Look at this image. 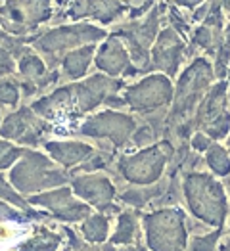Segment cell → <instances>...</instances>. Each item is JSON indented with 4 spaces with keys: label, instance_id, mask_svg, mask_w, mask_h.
Returning a JSON list of instances; mask_svg holds the SVG:
<instances>
[{
    "label": "cell",
    "instance_id": "13",
    "mask_svg": "<svg viewBox=\"0 0 230 251\" xmlns=\"http://www.w3.org/2000/svg\"><path fill=\"white\" fill-rule=\"evenodd\" d=\"M16 75L21 83L23 100H31V102L60 86L58 83L62 81L60 69H50L31 46H27L18 58Z\"/></svg>",
    "mask_w": 230,
    "mask_h": 251
},
{
    "label": "cell",
    "instance_id": "27",
    "mask_svg": "<svg viewBox=\"0 0 230 251\" xmlns=\"http://www.w3.org/2000/svg\"><path fill=\"white\" fill-rule=\"evenodd\" d=\"M62 230L65 234V238H67L69 251H117L111 242H104V244H90V242H86V240H83L81 234H77L73 228H69L67 225L62 226Z\"/></svg>",
    "mask_w": 230,
    "mask_h": 251
},
{
    "label": "cell",
    "instance_id": "16",
    "mask_svg": "<svg viewBox=\"0 0 230 251\" xmlns=\"http://www.w3.org/2000/svg\"><path fill=\"white\" fill-rule=\"evenodd\" d=\"M94 67L100 73L113 77V79H130V77L142 75L140 69L132 62L125 42L111 33L96 46Z\"/></svg>",
    "mask_w": 230,
    "mask_h": 251
},
{
    "label": "cell",
    "instance_id": "12",
    "mask_svg": "<svg viewBox=\"0 0 230 251\" xmlns=\"http://www.w3.org/2000/svg\"><path fill=\"white\" fill-rule=\"evenodd\" d=\"M69 186L73 194L88 203L92 209L104 215H119L121 207L117 205V184L113 176L105 173H81V175H71Z\"/></svg>",
    "mask_w": 230,
    "mask_h": 251
},
{
    "label": "cell",
    "instance_id": "3",
    "mask_svg": "<svg viewBox=\"0 0 230 251\" xmlns=\"http://www.w3.org/2000/svg\"><path fill=\"white\" fill-rule=\"evenodd\" d=\"M182 198L190 215L211 228H223L229 219V198L215 175L188 171L182 180Z\"/></svg>",
    "mask_w": 230,
    "mask_h": 251
},
{
    "label": "cell",
    "instance_id": "29",
    "mask_svg": "<svg viewBox=\"0 0 230 251\" xmlns=\"http://www.w3.org/2000/svg\"><path fill=\"white\" fill-rule=\"evenodd\" d=\"M0 200L6 201V203H10V205H14V207H18V209H23V211L31 209V203L27 201V198H23L20 192L12 186V182L8 180V176H4L2 173H0Z\"/></svg>",
    "mask_w": 230,
    "mask_h": 251
},
{
    "label": "cell",
    "instance_id": "23",
    "mask_svg": "<svg viewBox=\"0 0 230 251\" xmlns=\"http://www.w3.org/2000/svg\"><path fill=\"white\" fill-rule=\"evenodd\" d=\"M65 240L67 238H65L63 230H50V228L39 225L33 228V234L18 246V251H60Z\"/></svg>",
    "mask_w": 230,
    "mask_h": 251
},
{
    "label": "cell",
    "instance_id": "34",
    "mask_svg": "<svg viewBox=\"0 0 230 251\" xmlns=\"http://www.w3.org/2000/svg\"><path fill=\"white\" fill-rule=\"evenodd\" d=\"M229 232H230V219H229Z\"/></svg>",
    "mask_w": 230,
    "mask_h": 251
},
{
    "label": "cell",
    "instance_id": "26",
    "mask_svg": "<svg viewBox=\"0 0 230 251\" xmlns=\"http://www.w3.org/2000/svg\"><path fill=\"white\" fill-rule=\"evenodd\" d=\"M205 165L215 176H229L230 175V151L221 144H211L205 151Z\"/></svg>",
    "mask_w": 230,
    "mask_h": 251
},
{
    "label": "cell",
    "instance_id": "7",
    "mask_svg": "<svg viewBox=\"0 0 230 251\" xmlns=\"http://www.w3.org/2000/svg\"><path fill=\"white\" fill-rule=\"evenodd\" d=\"M140 125L138 117L125 109H111L92 113L77 125V134L86 140H96L98 146H109L113 150L130 148L132 134Z\"/></svg>",
    "mask_w": 230,
    "mask_h": 251
},
{
    "label": "cell",
    "instance_id": "24",
    "mask_svg": "<svg viewBox=\"0 0 230 251\" xmlns=\"http://www.w3.org/2000/svg\"><path fill=\"white\" fill-rule=\"evenodd\" d=\"M109 228H111V217L96 211L81 223L79 234L90 244H104L109 236Z\"/></svg>",
    "mask_w": 230,
    "mask_h": 251
},
{
    "label": "cell",
    "instance_id": "32",
    "mask_svg": "<svg viewBox=\"0 0 230 251\" xmlns=\"http://www.w3.org/2000/svg\"><path fill=\"white\" fill-rule=\"evenodd\" d=\"M227 150L230 151V134H229V138H227Z\"/></svg>",
    "mask_w": 230,
    "mask_h": 251
},
{
    "label": "cell",
    "instance_id": "33",
    "mask_svg": "<svg viewBox=\"0 0 230 251\" xmlns=\"http://www.w3.org/2000/svg\"><path fill=\"white\" fill-rule=\"evenodd\" d=\"M2 119H4V115H2V109H0V125H2Z\"/></svg>",
    "mask_w": 230,
    "mask_h": 251
},
{
    "label": "cell",
    "instance_id": "11",
    "mask_svg": "<svg viewBox=\"0 0 230 251\" xmlns=\"http://www.w3.org/2000/svg\"><path fill=\"white\" fill-rule=\"evenodd\" d=\"M52 130V123L42 119L31 104H21L18 109H12L4 115L0 125V138L23 148H39Z\"/></svg>",
    "mask_w": 230,
    "mask_h": 251
},
{
    "label": "cell",
    "instance_id": "25",
    "mask_svg": "<svg viewBox=\"0 0 230 251\" xmlns=\"http://www.w3.org/2000/svg\"><path fill=\"white\" fill-rule=\"evenodd\" d=\"M23 102V90L18 75L0 79V109H18Z\"/></svg>",
    "mask_w": 230,
    "mask_h": 251
},
{
    "label": "cell",
    "instance_id": "5",
    "mask_svg": "<svg viewBox=\"0 0 230 251\" xmlns=\"http://www.w3.org/2000/svg\"><path fill=\"white\" fill-rule=\"evenodd\" d=\"M71 175L60 167L46 151L27 148L21 159L8 171V180L23 198L69 184Z\"/></svg>",
    "mask_w": 230,
    "mask_h": 251
},
{
    "label": "cell",
    "instance_id": "2",
    "mask_svg": "<svg viewBox=\"0 0 230 251\" xmlns=\"http://www.w3.org/2000/svg\"><path fill=\"white\" fill-rule=\"evenodd\" d=\"M107 35V29L96 23L69 21L44 27L29 39V46L46 62L50 69H60V62L65 54L86 44H100Z\"/></svg>",
    "mask_w": 230,
    "mask_h": 251
},
{
    "label": "cell",
    "instance_id": "21",
    "mask_svg": "<svg viewBox=\"0 0 230 251\" xmlns=\"http://www.w3.org/2000/svg\"><path fill=\"white\" fill-rule=\"evenodd\" d=\"M142 213L140 209H121L117 215V225H115V230L111 234L109 242L113 246H134V244H140V238L144 236L142 234Z\"/></svg>",
    "mask_w": 230,
    "mask_h": 251
},
{
    "label": "cell",
    "instance_id": "30",
    "mask_svg": "<svg viewBox=\"0 0 230 251\" xmlns=\"http://www.w3.org/2000/svg\"><path fill=\"white\" fill-rule=\"evenodd\" d=\"M211 144H213V140H211L205 132H202V130H196L192 134V138H190V146L194 148L196 151H207L211 148Z\"/></svg>",
    "mask_w": 230,
    "mask_h": 251
},
{
    "label": "cell",
    "instance_id": "22",
    "mask_svg": "<svg viewBox=\"0 0 230 251\" xmlns=\"http://www.w3.org/2000/svg\"><path fill=\"white\" fill-rule=\"evenodd\" d=\"M29 42L6 33L0 27V79L16 75V63Z\"/></svg>",
    "mask_w": 230,
    "mask_h": 251
},
{
    "label": "cell",
    "instance_id": "31",
    "mask_svg": "<svg viewBox=\"0 0 230 251\" xmlns=\"http://www.w3.org/2000/svg\"><path fill=\"white\" fill-rule=\"evenodd\" d=\"M117 251H150L146 246H142V244H134V246H127V248H121V250Z\"/></svg>",
    "mask_w": 230,
    "mask_h": 251
},
{
    "label": "cell",
    "instance_id": "9",
    "mask_svg": "<svg viewBox=\"0 0 230 251\" xmlns=\"http://www.w3.org/2000/svg\"><path fill=\"white\" fill-rule=\"evenodd\" d=\"M142 230L150 251H186L188 217L179 207H157L144 213Z\"/></svg>",
    "mask_w": 230,
    "mask_h": 251
},
{
    "label": "cell",
    "instance_id": "4",
    "mask_svg": "<svg viewBox=\"0 0 230 251\" xmlns=\"http://www.w3.org/2000/svg\"><path fill=\"white\" fill-rule=\"evenodd\" d=\"M177 150L169 138H161L155 144L138 148L128 153H119L113 163V176L125 186H152L163 176L171 165Z\"/></svg>",
    "mask_w": 230,
    "mask_h": 251
},
{
    "label": "cell",
    "instance_id": "1",
    "mask_svg": "<svg viewBox=\"0 0 230 251\" xmlns=\"http://www.w3.org/2000/svg\"><path fill=\"white\" fill-rule=\"evenodd\" d=\"M125 86V79H113L98 71L83 81L56 86L48 94L33 100L31 107L48 123L84 119L98 107L107 105L109 98L117 96Z\"/></svg>",
    "mask_w": 230,
    "mask_h": 251
},
{
    "label": "cell",
    "instance_id": "28",
    "mask_svg": "<svg viewBox=\"0 0 230 251\" xmlns=\"http://www.w3.org/2000/svg\"><path fill=\"white\" fill-rule=\"evenodd\" d=\"M27 148L18 146L6 138H0V173L2 171H10L18 161L21 159V155L25 153Z\"/></svg>",
    "mask_w": 230,
    "mask_h": 251
},
{
    "label": "cell",
    "instance_id": "17",
    "mask_svg": "<svg viewBox=\"0 0 230 251\" xmlns=\"http://www.w3.org/2000/svg\"><path fill=\"white\" fill-rule=\"evenodd\" d=\"M182 60H184V42L179 37V33L173 27L161 29L152 46L150 71L155 69L157 73H163L169 79H173L179 73Z\"/></svg>",
    "mask_w": 230,
    "mask_h": 251
},
{
    "label": "cell",
    "instance_id": "6",
    "mask_svg": "<svg viewBox=\"0 0 230 251\" xmlns=\"http://www.w3.org/2000/svg\"><path fill=\"white\" fill-rule=\"evenodd\" d=\"M213 81V67L204 58H198L190 63L180 73L177 88L173 92V104L167 113V134L169 130H175L179 125L188 121L190 115H194L196 107L204 100V94L207 92Z\"/></svg>",
    "mask_w": 230,
    "mask_h": 251
},
{
    "label": "cell",
    "instance_id": "19",
    "mask_svg": "<svg viewBox=\"0 0 230 251\" xmlns=\"http://www.w3.org/2000/svg\"><path fill=\"white\" fill-rule=\"evenodd\" d=\"M96 46L98 44H86L63 56V60L60 62V73L65 83L83 81L84 77L90 75V67L94 65Z\"/></svg>",
    "mask_w": 230,
    "mask_h": 251
},
{
    "label": "cell",
    "instance_id": "15",
    "mask_svg": "<svg viewBox=\"0 0 230 251\" xmlns=\"http://www.w3.org/2000/svg\"><path fill=\"white\" fill-rule=\"evenodd\" d=\"M128 6L123 0H69L62 10V18L69 21H90L100 27L117 25Z\"/></svg>",
    "mask_w": 230,
    "mask_h": 251
},
{
    "label": "cell",
    "instance_id": "8",
    "mask_svg": "<svg viewBox=\"0 0 230 251\" xmlns=\"http://www.w3.org/2000/svg\"><path fill=\"white\" fill-rule=\"evenodd\" d=\"M173 83L163 73H146L140 81L127 83L119 92L123 109H128L136 117L167 115L173 104Z\"/></svg>",
    "mask_w": 230,
    "mask_h": 251
},
{
    "label": "cell",
    "instance_id": "35",
    "mask_svg": "<svg viewBox=\"0 0 230 251\" xmlns=\"http://www.w3.org/2000/svg\"><path fill=\"white\" fill-rule=\"evenodd\" d=\"M63 251H69V246H67V250H63Z\"/></svg>",
    "mask_w": 230,
    "mask_h": 251
},
{
    "label": "cell",
    "instance_id": "18",
    "mask_svg": "<svg viewBox=\"0 0 230 251\" xmlns=\"http://www.w3.org/2000/svg\"><path fill=\"white\" fill-rule=\"evenodd\" d=\"M42 150L67 173L83 165L96 151V146L84 142L83 138H46L42 142Z\"/></svg>",
    "mask_w": 230,
    "mask_h": 251
},
{
    "label": "cell",
    "instance_id": "14",
    "mask_svg": "<svg viewBox=\"0 0 230 251\" xmlns=\"http://www.w3.org/2000/svg\"><path fill=\"white\" fill-rule=\"evenodd\" d=\"M27 201L31 203V207H41L48 211L52 219L60 221L63 225L83 223L88 215H92V207L84 203L83 200H79L69 184L29 196Z\"/></svg>",
    "mask_w": 230,
    "mask_h": 251
},
{
    "label": "cell",
    "instance_id": "10",
    "mask_svg": "<svg viewBox=\"0 0 230 251\" xmlns=\"http://www.w3.org/2000/svg\"><path fill=\"white\" fill-rule=\"evenodd\" d=\"M161 12L163 4L153 6L144 18L127 20L123 23L113 25L111 35L119 37L125 42L127 50L132 58L134 65L140 69V73H150V58H152V46L159 35L161 25Z\"/></svg>",
    "mask_w": 230,
    "mask_h": 251
},
{
    "label": "cell",
    "instance_id": "20",
    "mask_svg": "<svg viewBox=\"0 0 230 251\" xmlns=\"http://www.w3.org/2000/svg\"><path fill=\"white\" fill-rule=\"evenodd\" d=\"M29 35H37L54 20V0H16Z\"/></svg>",
    "mask_w": 230,
    "mask_h": 251
}]
</instances>
